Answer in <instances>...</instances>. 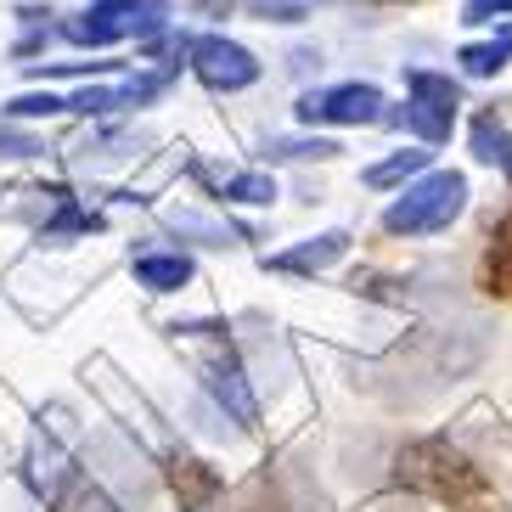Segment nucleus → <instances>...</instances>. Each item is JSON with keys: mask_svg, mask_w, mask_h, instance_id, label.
Here are the masks:
<instances>
[{"mask_svg": "<svg viewBox=\"0 0 512 512\" xmlns=\"http://www.w3.org/2000/svg\"><path fill=\"white\" fill-rule=\"evenodd\" d=\"M248 512H287V501L271 490V479H259V484H254V496H248Z\"/></svg>", "mask_w": 512, "mask_h": 512, "instance_id": "nucleus-22", "label": "nucleus"}, {"mask_svg": "<svg viewBox=\"0 0 512 512\" xmlns=\"http://www.w3.org/2000/svg\"><path fill=\"white\" fill-rule=\"evenodd\" d=\"M57 220H51L46 231H40V242H74L79 231H96V214H85V209H74V197L68 192H57Z\"/></svg>", "mask_w": 512, "mask_h": 512, "instance_id": "nucleus-16", "label": "nucleus"}, {"mask_svg": "<svg viewBox=\"0 0 512 512\" xmlns=\"http://www.w3.org/2000/svg\"><path fill=\"white\" fill-rule=\"evenodd\" d=\"M456 107H462V91L451 85V74H428V68H411L406 74V130L428 147L451 136Z\"/></svg>", "mask_w": 512, "mask_h": 512, "instance_id": "nucleus-5", "label": "nucleus"}, {"mask_svg": "<svg viewBox=\"0 0 512 512\" xmlns=\"http://www.w3.org/2000/svg\"><path fill=\"white\" fill-rule=\"evenodd\" d=\"M169 490H175L181 512H209L214 501H220V473L203 467L197 456L175 451V456H169Z\"/></svg>", "mask_w": 512, "mask_h": 512, "instance_id": "nucleus-8", "label": "nucleus"}, {"mask_svg": "<svg viewBox=\"0 0 512 512\" xmlns=\"http://www.w3.org/2000/svg\"><path fill=\"white\" fill-rule=\"evenodd\" d=\"M186 57H192V74L203 79L209 91H248V85L259 79V57L248 46H237V40H226V34L192 40Z\"/></svg>", "mask_w": 512, "mask_h": 512, "instance_id": "nucleus-6", "label": "nucleus"}, {"mask_svg": "<svg viewBox=\"0 0 512 512\" xmlns=\"http://www.w3.org/2000/svg\"><path fill=\"white\" fill-rule=\"evenodd\" d=\"M197 332L209 338L203 361H197V372H203V389L220 400V411H226L231 422H242V428H259V400H254V389H248V377H242V361H237V349H231L226 327H197Z\"/></svg>", "mask_w": 512, "mask_h": 512, "instance_id": "nucleus-4", "label": "nucleus"}, {"mask_svg": "<svg viewBox=\"0 0 512 512\" xmlns=\"http://www.w3.org/2000/svg\"><path fill=\"white\" fill-rule=\"evenodd\" d=\"M51 507H57V512H119L113 501L102 496V490H96L91 479H79V473H68V479L57 484V496H51Z\"/></svg>", "mask_w": 512, "mask_h": 512, "instance_id": "nucleus-14", "label": "nucleus"}, {"mask_svg": "<svg viewBox=\"0 0 512 512\" xmlns=\"http://www.w3.org/2000/svg\"><path fill=\"white\" fill-rule=\"evenodd\" d=\"M169 0H91L79 17L62 23L74 46H119V40H147L164 29Z\"/></svg>", "mask_w": 512, "mask_h": 512, "instance_id": "nucleus-3", "label": "nucleus"}, {"mask_svg": "<svg viewBox=\"0 0 512 512\" xmlns=\"http://www.w3.org/2000/svg\"><path fill=\"white\" fill-rule=\"evenodd\" d=\"M68 113V96H17L6 102V119H57Z\"/></svg>", "mask_w": 512, "mask_h": 512, "instance_id": "nucleus-18", "label": "nucleus"}, {"mask_svg": "<svg viewBox=\"0 0 512 512\" xmlns=\"http://www.w3.org/2000/svg\"><path fill=\"white\" fill-rule=\"evenodd\" d=\"M366 6H411V0H366Z\"/></svg>", "mask_w": 512, "mask_h": 512, "instance_id": "nucleus-24", "label": "nucleus"}, {"mask_svg": "<svg viewBox=\"0 0 512 512\" xmlns=\"http://www.w3.org/2000/svg\"><path fill=\"white\" fill-rule=\"evenodd\" d=\"M344 254H349V231H321V237H310V242H299V248L276 254L271 265L287 271V276H316V271H327L332 259H344Z\"/></svg>", "mask_w": 512, "mask_h": 512, "instance_id": "nucleus-9", "label": "nucleus"}, {"mask_svg": "<svg viewBox=\"0 0 512 512\" xmlns=\"http://www.w3.org/2000/svg\"><path fill=\"white\" fill-rule=\"evenodd\" d=\"M332 152H338V147H332V141H271V158H332Z\"/></svg>", "mask_w": 512, "mask_h": 512, "instance_id": "nucleus-20", "label": "nucleus"}, {"mask_svg": "<svg viewBox=\"0 0 512 512\" xmlns=\"http://www.w3.org/2000/svg\"><path fill=\"white\" fill-rule=\"evenodd\" d=\"M394 484L439 501L445 512H507L490 473L473 456L456 451L451 439H411L406 451L394 456Z\"/></svg>", "mask_w": 512, "mask_h": 512, "instance_id": "nucleus-1", "label": "nucleus"}, {"mask_svg": "<svg viewBox=\"0 0 512 512\" xmlns=\"http://www.w3.org/2000/svg\"><path fill=\"white\" fill-rule=\"evenodd\" d=\"M197 6H209L214 17H226V12H231V0H197Z\"/></svg>", "mask_w": 512, "mask_h": 512, "instance_id": "nucleus-23", "label": "nucleus"}, {"mask_svg": "<svg viewBox=\"0 0 512 512\" xmlns=\"http://www.w3.org/2000/svg\"><path fill=\"white\" fill-rule=\"evenodd\" d=\"M462 209H467V181L456 169H434V175L411 181L406 192L383 209V231H389V237H434V231H445Z\"/></svg>", "mask_w": 512, "mask_h": 512, "instance_id": "nucleus-2", "label": "nucleus"}, {"mask_svg": "<svg viewBox=\"0 0 512 512\" xmlns=\"http://www.w3.org/2000/svg\"><path fill=\"white\" fill-rule=\"evenodd\" d=\"M130 271H136V282L152 287V293H175V287L192 282V259L186 254H136Z\"/></svg>", "mask_w": 512, "mask_h": 512, "instance_id": "nucleus-11", "label": "nucleus"}, {"mask_svg": "<svg viewBox=\"0 0 512 512\" xmlns=\"http://www.w3.org/2000/svg\"><path fill=\"white\" fill-rule=\"evenodd\" d=\"M40 152V136H29V130H17V124L0 119V158H34Z\"/></svg>", "mask_w": 512, "mask_h": 512, "instance_id": "nucleus-19", "label": "nucleus"}, {"mask_svg": "<svg viewBox=\"0 0 512 512\" xmlns=\"http://www.w3.org/2000/svg\"><path fill=\"white\" fill-rule=\"evenodd\" d=\"M467 141H473V158H479V164H496V169H507V175H512V130L496 119V107L473 113Z\"/></svg>", "mask_w": 512, "mask_h": 512, "instance_id": "nucleus-10", "label": "nucleus"}, {"mask_svg": "<svg viewBox=\"0 0 512 512\" xmlns=\"http://www.w3.org/2000/svg\"><path fill=\"white\" fill-rule=\"evenodd\" d=\"M484 293H501L512 299V214L490 231V248H484Z\"/></svg>", "mask_w": 512, "mask_h": 512, "instance_id": "nucleus-12", "label": "nucleus"}, {"mask_svg": "<svg viewBox=\"0 0 512 512\" xmlns=\"http://www.w3.org/2000/svg\"><path fill=\"white\" fill-rule=\"evenodd\" d=\"M496 17H512V0H467L462 6V23H496Z\"/></svg>", "mask_w": 512, "mask_h": 512, "instance_id": "nucleus-21", "label": "nucleus"}, {"mask_svg": "<svg viewBox=\"0 0 512 512\" xmlns=\"http://www.w3.org/2000/svg\"><path fill=\"white\" fill-rule=\"evenodd\" d=\"M456 62H462V74H467V79L501 74V68L512 62V29H501L496 40H479V46H462V51H456Z\"/></svg>", "mask_w": 512, "mask_h": 512, "instance_id": "nucleus-13", "label": "nucleus"}, {"mask_svg": "<svg viewBox=\"0 0 512 512\" xmlns=\"http://www.w3.org/2000/svg\"><path fill=\"white\" fill-rule=\"evenodd\" d=\"M417 169H428V152L406 147V152H394V158L366 169V186H394V181H406V175H417Z\"/></svg>", "mask_w": 512, "mask_h": 512, "instance_id": "nucleus-17", "label": "nucleus"}, {"mask_svg": "<svg viewBox=\"0 0 512 512\" xmlns=\"http://www.w3.org/2000/svg\"><path fill=\"white\" fill-rule=\"evenodd\" d=\"M220 197H226V203H248V209H259V203H276V181L271 175H259V169H248V175H231V181L220 186Z\"/></svg>", "mask_w": 512, "mask_h": 512, "instance_id": "nucleus-15", "label": "nucleus"}, {"mask_svg": "<svg viewBox=\"0 0 512 512\" xmlns=\"http://www.w3.org/2000/svg\"><path fill=\"white\" fill-rule=\"evenodd\" d=\"M299 119L304 124H377L383 119V91L377 85H321V91L299 96Z\"/></svg>", "mask_w": 512, "mask_h": 512, "instance_id": "nucleus-7", "label": "nucleus"}]
</instances>
